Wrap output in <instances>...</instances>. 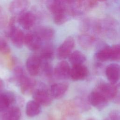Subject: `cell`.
Here are the masks:
<instances>
[{
    "label": "cell",
    "mask_w": 120,
    "mask_h": 120,
    "mask_svg": "<svg viewBox=\"0 0 120 120\" xmlns=\"http://www.w3.org/2000/svg\"><path fill=\"white\" fill-rule=\"evenodd\" d=\"M22 94L29 95L33 93L37 85L36 81L26 75L21 78L18 84Z\"/></svg>",
    "instance_id": "cell-10"
},
{
    "label": "cell",
    "mask_w": 120,
    "mask_h": 120,
    "mask_svg": "<svg viewBox=\"0 0 120 120\" xmlns=\"http://www.w3.org/2000/svg\"><path fill=\"white\" fill-rule=\"evenodd\" d=\"M75 45L74 38L71 36L67 37L57 48L56 56L60 60H64L70 55Z\"/></svg>",
    "instance_id": "cell-4"
},
{
    "label": "cell",
    "mask_w": 120,
    "mask_h": 120,
    "mask_svg": "<svg viewBox=\"0 0 120 120\" xmlns=\"http://www.w3.org/2000/svg\"><path fill=\"white\" fill-rule=\"evenodd\" d=\"M109 117L110 120H120V111L118 110H113L111 111Z\"/></svg>",
    "instance_id": "cell-31"
},
{
    "label": "cell",
    "mask_w": 120,
    "mask_h": 120,
    "mask_svg": "<svg viewBox=\"0 0 120 120\" xmlns=\"http://www.w3.org/2000/svg\"><path fill=\"white\" fill-rule=\"evenodd\" d=\"M23 68L20 66H17L14 70L13 80L18 84L21 78L25 75Z\"/></svg>",
    "instance_id": "cell-27"
},
{
    "label": "cell",
    "mask_w": 120,
    "mask_h": 120,
    "mask_svg": "<svg viewBox=\"0 0 120 120\" xmlns=\"http://www.w3.org/2000/svg\"><path fill=\"white\" fill-rule=\"evenodd\" d=\"M71 68L66 60L59 62L53 69L55 77L59 80H65L70 77Z\"/></svg>",
    "instance_id": "cell-9"
},
{
    "label": "cell",
    "mask_w": 120,
    "mask_h": 120,
    "mask_svg": "<svg viewBox=\"0 0 120 120\" xmlns=\"http://www.w3.org/2000/svg\"><path fill=\"white\" fill-rule=\"evenodd\" d=\"M10 48L4 38L0 36V52L8 54L10 52Z\"/></svg>",
    "instance_id": "cell-28"
},
{
    "label": "cell",
    "mask_w": 120,
    "mask_h": 120,
    "mask_svg": "<svg viewBox=\"0 0 120 120\" xmlns=\"http://www.w3.org/2000/svg\"><path fill=\"white\" fill-rule=\"evenodd\" d=\"M26 114L29 117L38 115L41 112V105L35 101L30 100L26 105Z\"/></svg>",
    "instance_id": "cell-21"
},
{
    "label": "cell",
    "mask_w": 120,
    "mask_h": 120,
    "mask_svg": "<svg viewBox=\"0 0 120 120\" xmlns=\"http://www.w3.org/2000/svg\"><path fill=\"white\" fill-rule=\"evenodd\" d=\"M40 53L39 56L43 61H50L54 56V48L52 45L50 43H46L40 48Z\"/></svg>",
    "instance_id": "cell-20"
},
{
    "label": "cell",
    "mask_w": 120,
    "mask_h": 120,
    "mask_svg": "<svg viewBox=\"0 0 120 120\" xmlns=\"http://www.w3.org/2000/svg\"><path fill=\"white\" fill-rule=\"evenodd\" d=\"M20 109L16 106H12L3 112L2 120H20L21 118Z\"/></svg>",
    "instance_id": "cell-18"
},
{
    "label": "cell",
    "mask_w": 120,
    "mask_h": 120,
    "mask_svg": "<svg viewBox=\"0 0 120 120\" xmlns=\"http://www.w3.org/2000/svg\"><path fill=\"white\" fill-rule=\"evenodd\" d=\"M43 61L41 71L47 77H51L53 74V69L50 61Z\"/></svg>",
    "instance_id": "cell-26"
},
{
    "label": "cell",
    "mask_w": 120,
    "mask_h": 120,
    "mask_svg": "<svg viewBox=\"0 0 120 120\" xmlns=\"http://www.w3.org/2000/svg\"><path fill=\"white\" fill-rule=\"evenodd\" d=\"M88 75V69L83 64L72 66L71 68L70 77L74 81L83 80Z\"/></svg>",
    "instance_id": "cell-15"
},
{
    "label": "cell",
    "mask_w": 120,
    "mask_h": 120,
    "mask_svg": "<svg viewBox=\"0 0 120 120\" xmlns=\"http://www.w3.org/2000/svg\"><path fill=\"white\" fill-rule=\"evenodd\" d=\"M87 120H95L94 119H93V118H89V119H88Z\"/></svg>",
    "instance_id": "cell-33"
},
{
    "label": "cell",
    "mask_w": 120,
    "mask_h": 120,
    "mask_svg": "<svg viewBox=\"0 0 120 120\" xmlns=\"http://www.w3.org/2000/svg\"><path fill=\"white\" fill-rule=\"evenodd\" d=\"M68 60L72 66L82 65L86 61V57L81 51L75 50L70 54L68 57Z\"/></svg>",
    "instance_id": "cell-22"
},
{
    "label": "cell",
    "mask_w": 120,
    "mask_h": 120,
    "mask_svg": "<svg viewBox=\"0 0 120 120\" xmlns=\"http://www.w3.org/2000/svg\"><path fill=\"white\" fill-rule=\"evenodd\" d=\"M95 40L94 37L88 34H83L78 37V42L80 45L84 48L90 47Z\"/></svg>",
    "instance_id": "cell-24"
},
{
    "label": "cell",
    "mask_w": 120,
    "mask_h": 120,
    "mask_svg": "<svg viewBox=\"0 0 120 120\" xmlns=\"http://www.w3.org/2000/svg\"></svg>",
    "instance_id": "cell-34"
},
{
    "label": "cell",
    "mask_w": 120,
    "mask_h": 120,
    "mask_svg": "<svg viewBox=\"0 0 120 120\" xmlns=\"http://www.w3.org/2000/svg\"><path fill=\"white\" fill-rule=\"evenodd\" d=\"M16 102L15 95L11 91H2L0 93V112H3L14 106Z\"/></svg>",
    "instance_id": "cell-11"
},
{
    "label": "cell",
    "mask_w": 120,
    "mask_h": 120,
    "mask_svg": "<svg viewBox=\"0 0 120 120\" xmlns=\"http://www.w3.org/2000/svg\"><path fill=\"white\" fill-rule=\"evenodd\" d=\"M7 16L2 9L0 8V29L6 26L7 25Z\"/></svg>",
    "instance_id": "cell-30"
},
{
    "label": "cell",
    "mask_w": 120,
    "mask_h": 120,
    "mask_svg": "<svg viewBox=\"0 0 120 120\" xmlns=\"http://www.w3.org/2000/svg\"><path fill=\"white\" fill-rule=\"evenodd\" d=\"M43 61L39 55L34 54L29 56L26 61V68L32 76L37 75L41 71Z\"/></svg>",
    "instance_id": "cell-5"
},
{
    "label": "cell",
    "mask_w": 120,
    "mask_h": 120,
    "mask_svg": "<svg viewBox=\"0 0 120 120\" xmlns=\"http://www.w3.org/2000/svg\"><path fill=\"white\" fill-rule=\"evenodd\" d=\"M48 10L53 15L54 22L60 25L67 22L72 16L68 0H50L45 2Z\"/></svg>",
    "instance_id": "cell-1"
},
{
    "label": "cell",
    "mask_w": 120,
    "mask_h": 120,
    "mask_svg": "<svg viewBox=\"0 0 120 120\" xmlns=\"http://www.w3.org/2000/svg\"><path fill=\"white\" fill-rule=\"evenodd\" d=\"M88 100L90 105L98 110L101 111L104 109L108 104L109 101L102 94L94 90L88 96Z\"/></svg>",
    "instance_id": "cell-6"
},
{
    "label": "cell",
    "mask_w": 120,
    "mask_h": 120,
    "mask_svg": "<svg viewBox=\"0 0 120 120\" xmlns=\"http://www.w3.org/2000/svg\"><path fill=\"white\" fill-rule=\"evenodd\" d=\"M105 75L110 83L115 84L120 79V65L117 63H111L105 68Z\"/></svg>",
    "instance_id": "cell-13"
},
{
    "label": "cell",
    "mask_w": 120,
    "mask_h": 120,
    "mask_svg": "<svg viewBox=\"0 0 120 120\" xmlns=\"http://www.w3.org/2000/svg\"><path fill=\"white\" fill-rule=\"evenodd\" d=\"M43 41L36 32H29L25 35L24 44L30 50L36 51L42 46Z\"/></svg>",
    "instance_id": "cell-7"
},
{
    "label": "cell",
    "mask_w": 120,
    "mask_h": 120,
    "mask_svg": "<svg viewBox=\"0 0 120 120\" xmlns=\"http://www.w3.org/2000/svg\"><path fill=\"white\" fill-rule=\"evenodd\" d=\"M30 5L28 0H15L12 1L8 7L9 12L13 15H21L27 11V9Z\"/></svg>",
    "instance_id": "cell-14"
},
{
    "label": "cell",
    "mask_w": 120,
    "mask_h": 120,
    "mask_svg": "<svg viewBox=\"0 0 120 120\" xmlns=\"http://www.w3.org/2000/svg\"><path fill=\"white\" fill-rule=\"evenodd\" d=\"M110 60H120V43L113 45L111 46Z\"/></svg>",
    "instance_id": "cell-25"
},
{
    "label": "cell",
    "mask_w": 120,
    "mask_h": 120,
    "mask_svg": "<svg viewBox=\"0 0 120 120\" xmlns=\"http://www.w3.org/2000/svg\"><path fill=\"white\" fill-rule=\"evenodd\" d=\"M94 90L99 92L109 101L113 100L115 95V85L111 83L100 82L98 84Z\"/></svg>",
    "instance_id": "cell-8"
},
{
    "label": "cell",
    "mask_w": 120,
    "mask_h": 120,
    "mask_svg": "<svg viewBox=\"0 0 120 120\" xmlns=\"http://www.w3.org/2000/svg\"><path fill=\"white\" fill-rule=\"evenodd\" d=\"M8 34L13 45L18 48H22L24 45L25 35L23 31L16 26L15 23L10 24L8 28Z\"/></svg>",
    "instance_id": "cell-3"
},
{
    "label": "cell",
    "mask_w": 120,
    "mask_h": 120,
    "mask_svg": "<svg viewBox=\"0 0 120 120\" xmlns=\"http://www.w3.org/2000/svg\"><path fill=\"white\" fill-rule=\"evenodd\" d=\"M68 89V84L66 82H59L52 84L50 92L53 98L59 99L62 98Z\"/></svg>",
    "instance_id": "cell-16"
},
{
    "label": "cell",
    "mask_w": 120,
    "mask_h": 120,
    "mask_svg": "<svg viewBox=\"0 0 120 120\" xmlns=\"http://www.w3.org/2000/svg\"><path fill=\"white\" fill-rule=\"evenodd\" d=\"M112 101L116 104L120 103V82L115 85V95Z\"/></svg>",
    "instance_id": "cell-29"
},
{
    "label": "cell",
    "mask_w": 120,
    "mask_h": 120,
    "mask_svg": "<svg viewBox=\"0 0 120 120\" xmlns=\"http://www.w3.org/2000/svg\"><path fill=\"white\" fill-rule=\"evenodd\" d=\"M32 97L34 100L41 106L50 105L53 99L50 90H48L45 84L42 83L36 85L32 93Z\"/></svg>",
    "instance_id": "cell-2"
},
{
    "label": "cell",
    "mask_w": 120,
    "mask_h": 120,
    "mask_svg": "<svg viewBox=\"0 0 120 120\" xmlns=\"http://www.w3.org/2000/svg\"><path fill=\"white\" fill-rule=\"evenodd\" d=\"M17 20L19 25L23 29L29 30L35 25L36 17L33 13L26 11L19 16Z\"/></svg>",
    "instance_id": "cell-12"
},
{
    "label": "cell",
    "mask_w": 120,
    "mask_h": 120,
    "mask_svg": "<svg viewBox=\"0 0 120 120\" xmlns=\"http://www.w3.org/2000/svg\"><path fill=\"white\" fill-rule=\"evenodd\" d=\"M42 41H49L53 37L54 30L53 28L48 26H43L38 28L35 31Z\"/></svg>",
    "instance_id": "cell-19"
},
{
    "label": "cell",
    "mask_w": 120,
    "mask_h": 120,
    "mask_svg": "<svg viewBox=\"0 0 120 120\" xmlns=\"http://www.w3.org/2000/svg\"><path fill=\"white\" fill-rule=\"evenodd\" d=\"M5 84L3 80L0 78V93L2 92L4 88Z\"/></svg>",
    "instance_id": "cell-32"
},
{
    "label": "cell",
    "mask_w": 120,
    "mask_h": 120,
    "mask_svg": "<svg viewBox=\"0 0 120 120\" xmlns=\"http://www.w3.org/2000/svg\"><path fill=\"white\" fill-rule=\"evenodd\" d=\"M110 47L106 43L100 45L94 54V58L99 62H104L110 60Z\"/></svg>",
    "instance_id": "cell-17"
},
{
    "label": "cell",
    "mask_w": 120,
    "mask_h": 120,
    "mask_svg": "<svg viewBox=\"0 0 120 120\" xmlns=\"http://www.w3.org/2000/svg\"><path fill=\"white\" fill-rule=\"evenodd\" d=\"M73 104L75 107L81 112L87 111L90 109V105L88 98L86 100L82 97H76L73 101Z\"/></svg>",
    "instance_id": "cell-23"
}]
</instances>
